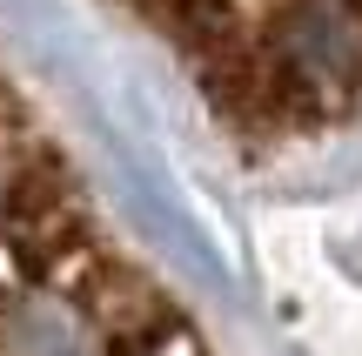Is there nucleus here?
<instances>
[{"label":"nucleus","instance_id":"nucleus-1","mask_svg":"<svg viewBox=\"0 0 362 356\" xmlns=\"http://www.w3.org/2000/svg\"><path fill=\"white\" fill-rule=\"evenodd\" d=\"M0 356H215L13 81H0Z\"/></svg>","mask_w":362,"mask_h":356},{"label":"nucleus","instance_id":"nucleus-2","mask_svg":"<svg viewBox=\"0 0 362 356\" xmlns=\"http://www.w3.org/2000/svg\"><path fill=\"white\" fill-rule=\"evenodd\" d=\"M128 13L248 142L362 115V0H128Z\"/></svg>","mask_w":362,"mask_h":356}]
</instances>
